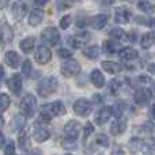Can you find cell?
Segmentation results:
<instances>
[{
	"label": "cell",
	"instance_id": "obj_41",
	"mask_svg": "<svg viewBox=\"0 0 155 155\" xmlns=\"http://www.w3.org/2000/svg\"><path fill=\"white\" fill-rule=\"evenodd\" d=\"M4 154L5 155H14L15 154V143L8 142L7 146H5V148H4Z\"/></svg>",
	"mask_w": 155,
	"mask_h": 155
},
{
	"label": "cell",
	"instance_id": "obj_35",
	"mask_svg": "<svg viewBox=\"0 0 155 155\" xmlns=\"http://www.w3.org/2000/svg\"><path fill=\"white\" fill-rule=\"evenodd\" d=\"M93 132H94L93 124H91V123H86L84 129H83V142H86V140L88 139V136H90V135H93Z\"/></svg>",
	"mask_w": 155,
	"mask_h": 155
},
{
	"label": "cell",
	"instance_id": "obj_8",
	"mask_svg": "<svg viewBox=\"0 0 155 155\" xmlns=\"http://www.w3.org/2000/svg\"><path fill=\"white\" fill-rule=\"evenodd\" d=\"M88 38H90V35H88V33H80V34H76V35H72V37L68 38V44H70L72 48L75 49H82L83 46L87 44Z\"/></svg>",
	"mask_w": 155,
	"mask_h": 155
},
{
	"label": "cell",
	"instance_id": "obj_19",
	"mask_svg": "<svg viewBox=\"0 0 155 155\" xmlns=\"http://www.w3.org/2000/svg\"><path fill=\"white\" fill-rule=\"evenodd\" d=\"M106 23H107V15H104V14H98V15L93 16L90 21V26L95 30H101Z\"/></svg>",
	"mask_w": 155,
	"mask_h": 155
},
{
	"label": "cell",
	"instance_id": "obj_21",
	"mask_svg": "<svg viewBox=\"0 0 155 155\" xmlns=\"http://www.w3.org/2000/svg\"><path fill=\"white\" fill-rule=\"evenodd\" d=\"M49 136H51V134H49V131L45 128V127L38 125L34 128V139L37 140L38 143L46 142V140L49 139Z\"/></svg>",
	"mask_w": 155,
	"mask_h": 155
},
{
	"label": "cell",
	"instance_id": "obj_50",
	"mask_svg": "<svg viewBox=\"0 0 155 155\" xmlns=\"http://www.w3.org/2000/svg\"><path fill=\"white\" fill-rule=\"evenodd\" d=\"M151 86H153V90H150V91L153 95H155V82H151Z\"/></svg>",
	"mask_w": 155,
	"mask_h": 155
},
{
	"label": "cell",
	"instance_id": "obj_1",
	"mask_svg": "<svg viewBox=\"0 0 155 155\" xmlns=\"http://www.w3.org/2000/svg\"><path fill=\"white\" fill-rule=\"evenodd\" d=\"M59 87V83H57V79L53 76H48V78H44L37 86V93L40 97L42 98H46V97L52 95L54 91L57 90Z\"/></svg>",
	"mask_w": 155,
	"mask_h": 155
},
{
	"label": "cell",
	"instance_id": "obj_54",
	"mask_svg": "<svg viewBox=\"0 0 155 155\" xmlns=\"http://www.w3.org/2000/svg\"><path fill=\"white\" fill-rule=\"evenodd\" d=\"M65 155H71V154H65Z\"/></svg>",
	"mask_w": 155,
	"mask_h": 155
},
{
	"label": "cell",
	"instance_id": "obj_46",
	"mask_svg": "<svg viewBox=\"0 0 155 155\" xmlns=\"http://www.w3.org/2000/svg\"><path fill=\"white\" fill-rule=\"evenodd\" d=\"M34 2V4L37 5H45L46 3H48V0H33Z\"/></svg>",
	"mask_w": 155,
	"mask_h": 155
},
{
	"label": "cell",
	"instance_id": "obj_39",
	"mask_svg": "<svg viewBox=\"0 0 155 155\" xmlns=\"http://www.w3.org/2000/svg\"><path fill=\"white\" fill-rule=\"evenodd\" d=\"M120 87H121V82H120V80L114 79V80H112V82H110V91H112V93L114 94V95L118 93Z\"/></svg>",
	"mask_w": 155,
	"mask_h": 155
},
{
	"label": "cell",
	"instance_id": "obj_47",
	"mask_svg": "<svg viewBox=\"0 0 155 155\" xmlns=\"http://www.w3.org/2000/svg\"><path fill=\"white\" fill-rule=\"evenodd\" d=\"M114 2L116 0H102V3H104L105 5H112V4H114Z\"/></svg>",
	"mask_w": 155,
	"mask_h": 155
},
{
	"label": "cell",
	"instance_id": "obj_32",
	"mask_svg": "<svg viewBox=\"0 0 155 155\" xmlns=\"http://www.w3.org/2000/svg\"><path fill=\"white\" fill-rule=\"evenodd\" d=\"M11 104V98L8 97V94H0V113L5 112L8 109Z\"/></svg>",
	"mask_w": 155,
	"mask_h": 155
},
{
	"label": "cell",
	"instance_id": "obj_44",
	"mask_svg": "<svg viewBox=\"0 0 155 155\" xmlns=\"http://www.w3.org/2000/svg\"><path fill=\"white\" fill-rule=\"evenodd\" d=\"M136 38H137V31H135V30L128 34V40L131 41V42H136Z\"/></svg>",
	"mask_w": 155,
	"mask_h": 155
},
{
	"label": "cell",
	"instance_id": "obj_45",
	"mask_svg": "<svg viewBox=\"0 0 155 155\" xmlns=\"http://www.w3.org/2000/svg\"><path fill=\"white\" fill-rule=\"evenodd\" d=\"M112 155H124V151L121 150V148H114V150L112 151Z\"/></svg>",
	"mask_w": 155,
	"mask_h": 155
},
{
	"label": "cell",
	"instance_id": "obj_29",
	"mask_svg": "<svg viewBox=\"0 0 155 155\" xmlns=\"http://www.w3.org/2000/svg\"><path fill=\"white\" fill-rule=\"evenodd\" d=\"M137 8H139L140 11H143V12L148 14V15L155 14V4H153V3L148 2V0H140V2L137 3Z\"/></svg>",
	"mask_w": 155,
	"mask_h": 155
},
{
	"label": "cell",
	"instance_id": "obj_34",
	"mask_svg": "<svg viewBox=\"0 0 155 155\" xmlns=\"http://www.w3.org/2000/svg\"><path fill=\"white\" fill-rule=\"evenodd\" d=\"M95 143L99 144L101 147H107V146H109V139H107L106 135L99 134V135H97V137H95Z\"/></svg>",
	"mask_w": 155,
	"mask_h": 155
},
{
	"label": "cell",
	"instance_id": "obj_55",
	"mask_svg": "<svg viewBox=\"0 0 155 155\" xmlns=\"http://www.w3.org/2000/svg\"><path fill=\"white\" fill-rule=\"evenodd\" d=\"M68 2H71V0H68Z\"/></svg>",
	"mask_w": 155,
	"mask_h": 155
},
{
	"label": "cell",
	"instance_id": "obj_52",
	"mask_svg": "<svg viewBox=\"0 0 155 155\" xmlns=\"http://www.w3.org/2000/svg\"><path fill=\"white\" fill-rule=\"evenodd\" d=\"M4 125V118H3V116L0 114V127H3Z\"/></svg>",
	"mask_w": 155,
	"mask_h": 155
},
{
	"label": "cell",
	"instance_id": "obj_28",
	"mask_svg": "<svg viewBox=\"0 0 155 155\" xmlns=\"http://www.w3.org/2000/svg\"><path fill=\"white\" fill-rule=\"evenodd\" d=\"M18 146L21 150L23 151H29L30 150V137H29V134L26 131H22L21 135L18 137Z\"/></svg>",
	"mask_w": 155,
	"mask_h": 155
},
{
	"label": "cell",
	"instance_id": "obj_31",
	"mask_svg": "<svg viewBox=\"0 0 155 155\" xmlns=\"http://www.w3.org/2000/svg\"><path fill=\"white\" fill-rule=\"evenodd\" d=\"M102 49H104L105 53L113 54L114 52H117V49H120V46H118V44L116 42V41H113V40H106V41H104Z\"/></svg>",
	"mask_w": 155,
	"mask_h": 155
},
{
	"label": "cell",
	"instance_id": "obj_18",
	"mask_svg": "<svg viewBox=\"0 0 155 155\" xmlns=\"http://www.w3.org/2000/svg\"><path fill=\"white\" fill-rule=\"evenodd\" d=\"M4 61H5V64H7L10 68H16L19 65L21 57H19V54L16 53V52L8 51L7 53H5V56H4Z\"/></svg>",
	"mask_w": 155,
	"mask_h": 155
},
{
	"label": "cell",
	"instance_id": "obj_25",
	"mask_svg": "<svg viewBox=\"0 0 155 155\" xmlns=\"http://www.w3.org/2000/svg\"><path fill=\"white\" fill-rule=\"evenodd\" d=\"M26 116H23V114H18V116H15V117L11 120V124H10V127H11V131L12 132H15V131H19V129H22L25 127V124H26Z\"/></svg>",
	"mask_w": 155,
	"mask_h": 155
},
{
	"label": "cell",
	"instance_id": "obj_9",
	"mask_svg": "<svg viewBox=\"0 0 155 155\" xmlns=\"http://www.w3.org/2000/svg\"><path fill=\"white\" fill-rule=\"evenodd\" d=\"M64 134L70 139H76L80 134V124L76 120H71L65 124L64 127Z\"/></svg>",
	"mask_w": 155,
	"mask_h": 155
},
{
	"label": "cell",
	"instance_id": "obj_33",
	"mask_svg": "<svg viewBox=\"0 0 155 155\" xmlns=\"http://www.w3.org/2000/svg\"><path fill=\"white\" fill-rule=\"evenodd\" d=\"M61 146L65 150H76V139H70V137H64L61 140Z\"/></svg>",
	"mask_w": 155,
	"mask_h": 155
},
{
	"label": "cell",
	"instance_id": "obj_37",
	"mask_svg": "<svg viewBox=\"0 0 155 155\" xmlns=\"http://www.w3.org/2000/svg\"><path fill=\"white\" fill-rule=\"evenodd\" d=\"M22 72H23L25 76H29L31 74V63L30 60H25L23 61V65H22Z\"/></svg>",
	"mask_w": 155,
	"mask_h": 155
},
{
	"label": "cell",
	"instance_id": "obj_20",
	"mask_svg": "<svg viewBox=\"0 0 155 155\" xmlns=\"http://www.w3.org/2000/svg\"><path fill=\"white\" fill-rule=\"evenodd\" d=\"M34 46H35V38L34 37H26L19 42V48H21L22 52L25 53H30V52L34 51Z\"/></svg>",
	"mask_w": 155,
	"mask_h": 155
},
{
	"label": "cell",
	"instance_id": "obj_11",
	"mask_svg": "<svg viewBox=\"0 0 155 155\" xmlns=\"http://www.w3.org/2000/svg\"><path fill=\"white\" fill-rule=\"evenodd\" d=\"M34 59L37 63H40V64H46V63L49 61V60L52 59V52L49 51V48H46V46H38L37 52L34 53Z\"/></svg>",
	"mask_w": 155,
	"mask_h": 155
},
{
	"label": "cell",
	"instance_id": "obj_16",
	"mask_svg": "<svg viewBox=\"0 0 155 155\" xmlns=\"http://www.w3.org/2000/svg\"><path fill=\"white\" fill-rule=\"evenodd\" d=\"M140 150L144 155H155V137H147L140 142Z\"/></svg>",
	"mask_w": 155,
	"mask_h": 155
},
{
	"label": "cell",
	"instance_id": "obj_13",
	"mask_svg": "<svg viewBox=\"0 0 155 155\" xmlns=\"http://www.w3.org/2000/svg\"><path fill=\"white\" fill-rule=\"evenodd\" d=\"M11 12H12V16L15 18V21L21 22L22 19L26 16L27 12V7L23 4V3L18 2V3H14L12 7H11Z\"/></svg>",
	"mask_w": 155,
	"mask_h": 155
},
{
	"label": "cell",
	"instance_id": "obj_24",
	"mask_svg": "<svg viewBox=\"0 0 155 155\" xmlns=\"http://www.w3.org/2000/svg\"><path fill=\"white\" fill-rule=\"evenodd\" d=\"M109 37L112 38L113 41H116V42H121V41L128 40V34H125V31H124L123 29H120V27H114V29L110 30Z\"/></svg>",
	"mask_w": 155,
	"mask_h": 155
},
{
	"label": "cell",
	"instance_id": "obj_53",
	"mask_svg": "<svg viewBox=\"0 0 155 155\" xmlns=\"http://www.w3.org/2000/svg\"><path fill=\"white\" fill-rule=\"evenodd\" d=\"M2 40H3V31L0 30V42H2Z\"/></svg>",
	"mask_w": 155,
	"mask_h": 155
},
{
	"label": "cell",
	"instance_id": "obj_30",
	"mask_svg": "<svg viewBox=\"0 0 155 155\" xmlns=\"http://www.w3.org/2000/svg\"><path fill=\"white\" fill-rule=\"evenodd\" d=\"M99 53H101V51H99L98 45H91V46H88V48H86L84 51H83V54H84L87 59H90V60L98 59Z\"/></svg>",
	"mask_w": 155,
	"mask_h": 155
},
{
	"label": "cell",
	"instance_id": "obj_7",
	"mask_svg": "<svg viewBox=\"0 0 155 155\" xmlns=\"http://www.w3.org/2000/svg\"><path fill=\"white\" fill-rule=\"evenodd\" d=\"M151 97H153V94H151L150 90H147V88H139V90L135 93L134 99L139 106H146V105L150 104Z\"/></svg>",
	"mask_w": 155,
	"mask_h": 155
},
{
	"label": "cell",
	"instance_id": "obj_40",
	"mask_svg": "<svg viewBox=\"0 0 155 155\" xmlns=\"http://www.w3.org/2000/svg\"><path fill=\"white\" fill-rule=\"evenodd\" d=\"M57 54H59V57H61V59H70V57L72 56V51H68V49H65V48H61L57 51Z\"/></svg>",
	"mask_w": 155,
	"mask_h": 155
},
{
	"label": "cell",
	"instance_id": "obj_48",
	"mask_svg": "<svg viewBox=\"0 0 155 155\" xmlns=\"http://www.w3.org/2000/svg\"><path fill=\"white\" fill-rule=\"evenodd\" d=\"M148 72H151V74H154V75H155V64H150V65H148Z\"/></svg>",
	"mask_w": 155,
	"mask_h": 155
},
{
	"label": "cell",
	"instance_id": "obj_43",
	"mask_svg": "<svg viewBox=\"0 0 155 155\" xmlns=\"http://www.w3.org/2000/svg\"><path fill=\"white\" fill-rule=\"evenodd\" d=\"M137 82L140 83V84H151V78L150 76H146V75H142V76H139L137 78Z\"/></svg>",
	"mask_w": 155,
	"mask_h": 155
},
{
	"label": "cell",
	"instance_id": "obj_22",
	"mask_svg": "<svg viewBox=\"0 0 155 155\" xmlns=\"http://www.w3.org/2000/svg\"><path fill=\"white\" fill-rule=\"evenodd\" d=\"M118 56H120V59H123V60L131 61V60L137 59L139 53H137V51H135L134 48H121L120 52H118Z\"/></svg>",
	"mask_w": 155,
	"mask_h": 155
},
{
	"label": "cell",
	"instance_id": "obj_12",
	"mask_svg": "<svg viewBox=\"0 0 155 155\" xmlns=\"http://www.w3.org/2000/svg\"><path fill=\"white\" fill-rule=\"evenodd\" d=\"M131 18V12L125 7H117L114 11V21L120 25H127Z\"/></svg>",
	"mask_w": 155,
	"mask_h": 155
},
{
	"label": "cell",
	"instance_id": "obj_4",
	"mask_svg": "<svg viewBox=\"0 0 155 155\" xmlns=\"http://www.w3.org/2000/svg\"><path fill=\"white\" fill-rule=\"evenodd\" d=\"M41 41L48 46H54L59 44L60 41V33L54 27H48V29L42 30L41 33Z\"/></svg>",
	"mask_w": 155,
	"mask_h": 155
},
{
	"label": "cell",
	"instance_id": "obj_38",
	"mask_svg": "<svg viewBox=\"0 0 155 155\" xmlns=\"http://www.w3.org/2000/svg\"><path fill=\"white\" fill-rule=\"evenodd\" d=\"M113 112H114L116 117H121L123 116V110H124V102H118L117 105H114V107H112Z\"/></svg>",
	"mask_w": 155,
	"mask_h": 155
},
{
	"label": "cell",
	"instance_id": "obj_10",
	"mask_svg": "<svg viewBox=\"0 0 155 155\" xmlns=\"http://www.w3.org/2000/svg\"><path fill=\"white\" fill-rule=\"evenodd\" d=\"M127 124H128V118H127L125 116H121V117H118L117 120H116L114 123L112 124V127H110V134L114 135V136H117V135H121L123 132H125Z\"/></svg>",
	"mask_w": 155,
	"mask_h": 155
},
{
	"label": "cell",
	"instance_id": "obj_2",
	"mask_svg": "<svg viewBox=\"0 0 155 155\" xmlns=\"http://www.w3.org/2000/svg\"><path fill=\"white\" fill-rule=\"evenodd\" d=\"M21 109L23 112V116L33 117L37 112V98H35V95L27 93L21 101Z\"/></svg>",
	"mask_w": 155,
	"mask_h": 155
},
{
	"label": "cell",
	"instance_id": "obj_6",
	"mask_svg": "<svg viewBox=\"0 0 155 155\" xmlns=\"http://www.w3.org/2000/svg\"><path fill=\"white\" fill-rule=\"evenodd\" d=\"M60 71H61L63 76H65V78L75 76L80 72V64L76 61V60H68V61H65L61 64Z\"/></svg>",
	"mask_w": 155,
	"mask_h": 155
},
{
	"label": "cell",
	"instance_id": "obj_26",
	"mask_svg": "<svg viewBox=\"0 0 155 155\" xmlns=\"http://www.w3.org/2000/svg\"><path fill=\"white\" fill-rule=\"evenodd\" d=\"M102 68H104L106 72L112 74V75H116V74L121 72V70H123L121 64L114 63V61H102Z\"/></svg>",
	"mask_w": 155,
	"mask_h": 155
},
{
	"label": "cell",
	"instance_id": "obj_23",
	"mask_svg": "<svg viewBox=\"0 0 155 155\" xmlns=\"http://www.w3.org/2000/svg\"><path fill=\"white\" fill-rule=\"evenodd\" d=\"M90 79H91V83H93L95 87L101 88L105 86V78L102 75V72L99 70H93L90 74Z\"/></svg>",
	"mask_w": 155,
	"mask_h": 155
},
{
	"label": "cell",
	"instance_id": "obj_5",
	"mask_svg": "<svg viewBox=\"0 0 155 155\" xmlns=\"http://www.w3.org/2000/svg\"><path fill=\"white\" fill-rule=\"evenodd\" d=\"M74 112H75L78 116L87 117V116H90V113L93 112V104L86 98L78 99L75 104H74Z\"/></svg>",
	"mask_w": 155,
	"mask_h": 155
},
{
	"label": "cell",
	"instance_id": "obj_36",
	"mask_svg": "<svg viewBox=\"0 0 155 155\" xmlns=\"http://www.w3.org/2000/svg\"><path fill=\"white\" fill-rule=\"evenodd\" d=\"M128 147H129V151H131L132 154L137 153V148H140V140L136 139V137L131 139V142L128 143Z\"/></svg>",
	"mask_w": 155,
	"mask_h": 155
},
{
	"label": "cell",
	"instance_id": "obj_15",
	"mask_svg": "<svg viewBox=\"0 0 155 155\" xmlns=\"http://www.w3.org/2000/svg\"><path fill=\"white\" fill-rule=\"evenodd\" d=\"M112 116H113V109L112 107L110 106H104L98 112V114H97L95 123L98 124V125H104L105 123H107V120H109Z\"/></svg>",
	"mask_w": 155,
	"mask_h": 155
},
{
	"label": "cell",
	"instance_id": "obj_51",
	"mask_svg": "<svg viewBox=\"0 0 155 155\" xmlns=\"http://www.w3.org/2000/svg\"><path fill=\"white\" fill-rule=\"evenodd\" d=\"M151 116L155 118V104L153 105V107H151Z\"/></svg>",
	"mask_w": 155,
	"mask_h": 155
},
{
	"label": "cell",
	"instance_id": "obj_27",
	"mask_svg": "<svg viewBox=\"0 0 155 155\" xmlns=\"http://www.w3.org/2000/svg\"><path fill=\"white\" fill-rule=\"evenodd\" d=\"M154 42H155V34L153 31L144 33V34H143V37H142V40H140V45H142L143 49L151 48V46L154 45Z\"/></svg>",
	"mask_w": 155,
	"mask_h": 155
},
{
	"label": "cell",
	"instance_id": "obj_42",
	"mask_svg": "<svg viewBox=\"0 0 155 155\" xmlns=\"http://www.w3.org/2000/svg\"><path fill=\"white\" fill-rule=\"evenodd\" d=\"M70 25H71V16L70 15H65L60 19V27H61V29H68Z\"/></svg>",
	"mask_w": 155,
	"mask_h": 155
},
{
	"label": "cell",
	"instance_id": "obj_3",
	"mask_svg": "<svg viewBox=\"0 0 155 155\" xmlns=\"http://www.w3.org/2000/svg\"><path fill=\"white\" fill-rule=\"evenodd\" d=\"M65 112H67V109H65V106L63 105V102H60V101H56V102H53V104L45 105V106H42V109H41V114L48 116V117L64 116Z\"/></svg>",
	"mask_w": 155,
	"mask_h": 155
},
{
	"label": "cell",
	"instance_id": "obj_49",
	"mask_svg": "<svg viewBox=\"0 0 155 155\" xmlns=\"http://www.w3.org/2000/svg\"><path fill=\"white\" fill-rule=\"evenodd\" d=\"M3 144H4V136H3V134L0 132V148L3 147Z\"/></svg>",
	"mask_w": 155,
	"mask_h": 155
},
{
	"label": "cell",
	"instance_id": "obj_14",
	"mask_svg": "<svg viewBox=\"0 0 155 155\" xmlns=\"http://www.w3.org/2000/svg\"><path fill=\"white\" fill-rule=\"evenodd\" d=\"M7 86H8V88H10L11 93L19 94L21 90H22V78H21V75H18V74L12 75L10 79L7 80Z\"/></svg>",
	"mask_w": 155,
	"mask_h": 155
},
{
	"label": "cell",
	"instance_id": "obj_17",
	"mask_svg": "<svg viewBox=\"0 0 155 155\" xmlns=\"http://www.w3.org/2000/svg\"><path fill=\"white\" fill-rule=\"evenodd\" d=\"M44 21V11L41 8H34L29 15V25L33 27L38 26Z\"/></svg>",
	"mask_w": 155,
	"mask_h": 155
}]
</instances>
